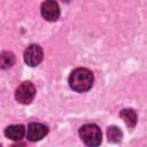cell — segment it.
Here are the masks:
<instances>
[{"instance_id":"obj_11","label":"cell","mask_w":147,"mask_h":147,"mask_svg":"<svg viewBox=\"0 0 147 147\" xmlns=\"http://www.w3.org/2000/svg\"><path fill=\"white\" fill-rule=\"evenodd\" d=\"M61 1H63V2H69V0H61Z\"/></svg>"},{"instance_id":"obj_10","label":"cell","mask_w":147,"mask_h":147,"mask_svg":"<svg viewBox=\"0 0 147 147\" xmlns=\"http://www.w3.org/2000/svg\"><path fill=\"white\" fill-rule=\"evenodd\" d=\"M15 62V56L11 52L5 51L1 54V68L2 69H8L10 68Z\"/></svg>"},{"instance_id":"obj_3","label":"cell","mask_w":147,"mask_h":147,"mask_svg":"<svg viewBox=\"0 0 147 147\" xmlns=\"http://www.w3.org/2000/svg\"><path fill=\"white\" fill-rule=\"evenodd\" d=\"M36 87L31 82H23L15 92V99L22 105H29L34 99Z\"/></svg>"},{"instance_id":"obj_9","label":"cell","mask_w":147,"mask_h":147,"mask_svg":"<svg viewBox=\"0 0 147 147\" xmlns=\"http://www.w3.org/2000/svg\"><path fill=\"white\" fill-rule=\"evenodd\" d=\"M107 137H108L109 142H118L122 139L123 133L117 126L113 125V126H109L107 129Z\"/></svg>"},{"instance_id":"obj_2","label":"cell","mask_w":147,"mask_h":147,"mask_svg":"<svg viewBox=\"0 0 147 147\" xmlns=\"http://www.w3.org/2000/svg\"><path fill=\"white\" fill-rule=\"evenodd\" d=\"M78 133L82 141L87 146L95 147L102 141V132L96 124H85L80 126Z\"/></svg>"},{"instance_id":"obj_5","label":"cell","mask_w":147,"mask_h":147,"mask_svg":"<svg viewBox=\"0 0 147 147\" xmlns=\"http://www.w3.org/2000/svg\"><path fill=\"white\" fill-rule=\"evenodd\" d=\"M41 16L49 22H55L60 16V7L55 0H45L41 3Z\"/></svg>"},{"instance_id":"obj_4","label":"cell","mask_w":147,"mask_h":147,"mask_svg":"<svg viewBox=\"0 0 147 147\" xmlns=\"http://www.w3.org/2000/svg\"><path fill=\"white\" fill-rule=\"evenodd\" d=\"M23 57L28 65L37 67L42 61V57H44V52L41 46H39L38 44H31L25 48Z\"/></svg>"},{"instance_id":"obj_7","label":"cell","mask_w":147,"mask_h":147,"mask_svg":"<svg viewBox=\"0 0 147 147\" xmlns=\"http://www.w3.org/2000/svg\"><path fill=\"white\" fill-rule=\"evenodd\" d=\"M25 134V127L22 124H16V125H9L5 130V136L8 139H11L14 141H18L23 139Z\"/></svg>"},{"instance_id":"obj_8","label":"cell","mask_w":147,"mask_h":147,"mask_svg":"<svg viewBox=\"0 0 147 147\" xmlns=\"http://www.w3.org/2000/svg\"><path fill=\"white\" fill-rule=\"evenodd\" d=\"M119 116L129 127H134L136 126V124H137V113L133 109H131V108L123 109L119 113Z\"/></svg>"},{"instance_id":"obj_1","label":"cell","mask_w":147,"mask_h":147,"mask_svg":"<svg viewBox=\"0 0 147 147\" xmlns=\"http://www.w3.org/2000/svg\"><path fill=\"white\" fill-rule=\"evenodd\" d=\"M93 74L86 68H77L69 76V86L79 93L88 91L93 86Z\"/></svg>"},{"instance_id":"obj_6","label":"cell","mask_w":147,"mask_h":147,"mask_svg":"<svg viewBox=\"0 0 147 147\" xmlns=\"http://www.w3.org/2000/svg\"><path fill=\"white\" fill-rule=\"evenodd\" d=\"M48 133V127L41 123H30L26 130V138L29 141H39Z\"/></svg>"}]
</instances>
